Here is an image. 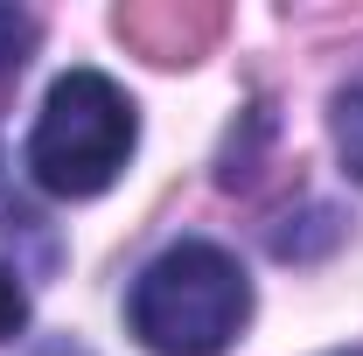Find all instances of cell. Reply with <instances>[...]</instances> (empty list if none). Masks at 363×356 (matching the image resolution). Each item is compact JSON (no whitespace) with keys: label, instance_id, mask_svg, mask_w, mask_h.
Instances as JSON below:
<instances>
[{"label":"cell","instance_id":"obj_6","mask_svg":"<svg viewBox=\"0 0 363 356\" xmlns=\"http://www.w3.org/2000/svg\"><path fill=\"white\" fill-rule=\"evenodd\" d=\"M21 356H91V350L70 343V335H49V343H35V350H21Z\"/></svg>","mask_w":363,"mask_h":356},{"label":"cell","instance_id":"obj_5","mask_svg":"<svg viewBox=\"0 0 363 356\" xmlns=\"http://www.w3.org/2000/svg\"><path fill=\"white\" fill-rule=\"evenodd\" d=\"M28 328V294H21V279L0 266V343H14Z\"/></svg>","mask_w":363,"mask_h":356},{"label":"cell","instance_id":"obj_1","mask_svg":"<svg viewBox=\"0 0 363 356\" xmlns=\"http://www.w3.org/2000/svg\"><path fill=\"white\" fill-rule=\"evenodd\" d=\"M126 321L154 356H224L252 321V272L210 238H182L140 266Z\"/></svg>","mask_w":363,"mask_h":356},{"label":"cell","instance_id":"obj_2","mask_svg":"<svg viewBox=\"0 0 363 356\" xmlns=\"http://www.w3.org/2000/svg\"><path fill=\"white\" fill-rule=\"evenodd\" d=\"M133 147H140L133 98L112 84L105 70H63L49 84L43 112H35V133H28L21 168H28V182L43 196L77 203V196L112 189L119 168L133 161Z\"/></svg>","mask_w":363,"mask_h":356},{"label":"cell","instance_id":"obj_4","mask_svg":"<svg viewBox=\"0 0 363 356\" xmlns=\"http://www.w3.org/2000/svg\"><path fill=\"white\" fill-rule=\"evenodd\" d=\"M28 49H35V21H28L21 7H0V84H14V77H21Z\"/></svg>","mask_w":363,"mask_h":356},{"label":"cell","instance_id":"obj_7","mask_svg":"<svg viewBox=\"0 0 363 356\" xmlns=\"http://www.w3.org/2000/svg\"><path fill=\"white\" fill-rule=\"evenodd\" d=\"M350 356H363V350H350Z\"/></svg>","mask_w":363,"mask_h":356},{"label":"cell","instance_id":"obj_3","mask_svg":"<svg viewBox=\"0 0 363 356\" xmlns=\"http://www.w3.org/2000/svg\"><path fill=\"white\" fill-rule=\"evenodd\" d=\"M328 126H335V154H342V168L363 182V77H350V84L335 91Z\"/></svg>","mask_w":363,"mask_h":356}]
</instances>
